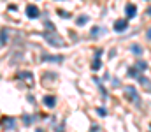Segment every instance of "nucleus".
I'll return each instance as SVG.
<instances>
[{"label": "nucleus", "mask_w": 151, "mask_h": 132, "mask_svg": "<svg viewBox=\"0 0 151 132\" xmlns=\"http://www.w3.org/2000/svg\"><path fill=\"white\" fill-rule=\"evenodd\" d=\"M42 37H44V41H46V43H49L51 46H56V48L65 46L63 39H62L60 35H56L55 32H44V34H42Z\"/></svg>", "instance_id": "obj_1"}, {"label": "nucleus", "mask_w": 151, "mask_h": 132, "mask_svg": "<svg viewBox=\"0 0 151 132\" xmlns=\"http://www.w3.org/2000/svg\"><path fill=\"white\" fill-rule=\"evenodd\" d=\"M125 95L128 97V100H130V102L139 104V93H137V90H135L134 87H127V88H125Z\"/></svg>", "instance_id": "obj_2"}, {"label": "nucleus", "mask_w": 151, "mask_h": 132, "mask_svg": "<svg viewBox=\"0 0 151 132\" xmlns=\"http://www.w3.org/2000/svg\"><path fill=\"white\" fill-rule=\"evenodd\" d=\"M39 14H40V11H39V7H37V5L30 4V5L27 7V16H28V18L35 19V18H39Z\"/></svg>", "instance_id": "obj_3"}, {"label": "nucleus", "mask_w": 151, "mask_h": 132, "mask_svg": "<svg viewBox=\"0 0 151 132\" xmlns=\"http://www.w3.org/2000/svg\"><path fill=\"white\" fill-rule=\"evenodd\" d=\"M128 28V21L127 19H116L114 21V30L116 32H125Z\"/></svg>", "instance_id": "obj_4"}, {"label": "nucleus", "mask_w": 151, "mask_h": 132, "mask_svg": "<svg viewBox=\"0 0 151 132\" xmlns=\"http://www.w3.org/2000/svg\"><path fill=\"white\" fill-rule=\"evenodd\" d=\"M42 62H55V63H60V62H63V56H56V55H47V53H44L42 56Z\"/></svg>", "instance_id": "obj_5"}, {"label": "nucleus", "mask_w": 151, "mask_h": 132, "mask_svg": "<svg viewBox=\"0 0 151 132\" xmlns=\"http://www.w3.org/2000/svg\"><path fill=\"white\" fill-rule=\"evenodd\" d=\"M2 127L12 131V129H16V120L11 118V116H5V118H2Z\"/></svg>", "instance_id": "obj_6"}, {"label": "nucleus", "mask_w": 151, "mask_h": 132, "mask_svg": "<svg viewBox=\"0 0 151 132\" xmlns=\"http://www.w3.org/2000/svg\"><path fill=\"white\" fill-rule=\"evenodd\" d=\"M18 79H25L28 87H34V76L30 72H19L18 74Z\"/></svg>", "instance_id": "obj_7"}, {"label": "nucleus", "mask_w": 151, "mask_h": 132, "mask_svg": "<svg viewBox=\"0 0 151 132\" xmlns=\"http://www.w3.org/2000/svg\"><path fill=\"white\" fill-rule=\"evenodd\" d=\"M125 12H127V18L130 19V18H134V16L137 14V7H135L134 4H127V7H125Z\"/></svg>", "instance_id": "obj_8"}, {"label": "nucleus", "mask_w": 151, "mask_h": 132, "mask_svg": "<svg viewBox=\"0 0 151 132\" xmlns=\"http://www.w3.org/2000/svg\"><path fill=\"white\" fill-rule=\"evenodd\" d=\"M42 102H44L46 107H55V106H56V99H55L53 95H44Z\"/></svg>", "instance_id": "obj_9"}, {"label": "nucleus", "mask_w": 151, "mask_h": 132, "mask_svg": "<svg viewBox=\"0 0 151 132\" xmlns=\"http://www.w3.org/2000/svg\"><path fill=\"white\" fill-rule=\"evenodd\" d=\"M137 79L141 81V85H142V87L146 88L148 92H151V81H150V79H148V78H144V76H139Z\"/></svg>", "instance_id": "obj_10"}, {"label": "nucleus", "mask_w": 151, "mask_h": 132, "mask_svg": "<svg viewBox=\"0 0 151 132\" xmlns=\"http://www.w3.org/2000/svg\"><path fill=\"white\" fill-rule=\"evenodd\" d=\"M7 35H9V30L7 28H2V32H0V46H5L7 44Z\"/></svg>", "instance_id": "obj_11"}, {"label": "nucleus", "mask_w": 151, "mask_h": 132, "mask_svg": "<svg viewBox=\"0 0 151 132\" xmlns=\"http://www.w3.org/2000/svg\"><path fill=\"white\" fill-rule=\"evenodd\" d=\"M128 76L130 78H139V69L137 67H130L128 69Z\"/></svg>", "instance_id": "obj_12"}, {"label": "nucleus", "mask_w": 151, "mask_h": 132, "mask_svg": "<svg viewBox=\"0 0 151 132\" xmlns=\"http://www.w3.org/2000/svg\"><path fill=\"white\" fill-rule=\"evenodd\" d=\"M130 49H132V53H135V55H142V48H141L139 44H134Z\"/></svg>", "instance_id": "obj_13"}, {"label": "nucleus", "mask_w": 151, "mask_h": 132, "mask_svg": "<svg viewBox=\"0 0 151 132\" xmlns=\"http://www.w3.org/2000/svg\"><path fill=\"white\" fill-rule=\"evenodd\" d=\"M135 67H137V69H141V71H146V69H148V63H146V62H142V60H139V62L135 63Z\"/></svg>", "instance_id": "obj_14"}, {"label": "nucleus", "mask_w": 151, "mask_h": 132, "mask_svg": "<svg viewBox=\"0 0 151 132\" xmlns=\"http://www.w3.org/2000/svg\"><path fill=\"white\" fill-rule=\"evenodd\" d=\"M86 21H88V16H84V14H83V16H79V18L76 19V23H77V25H84Z\"/></svg>", "instance_id": "obj_15"}, {"label": "nucleus", "mask_w": 151, "mask_h": 132, "mask_svg": "<svg viewBox=\"0 0 151 132\" xmlns=\"http://www.w3.org/2000/svg\"><path fill=\"white\" fill-rule=\"evenodd\" d=\"M44 25H46V28H47V32H55V25L49 21V19H46L44 21Z\"/></svg>", "instance_id": "obj_16"}, {"label": "nucleus", "mask_w": 151, "mask_h": 132, "mask_svg": "<svg viewBox=\"0 0 151 132\" xmlns=\"http://www.w3.org/2000/svg\"><path fill=\"white\" fill-rule=\"evenodd\" d=\"M97 113H99L100 116H106V115H107V111H106L104 107H99V109H97Z\"/></svg>", "instance_id": "obj_17"}, {"label": "nucleus", "mask_w": 151, "mask_h": 132, "mask_svg": "<svg viewBox=\"0 0 151 132\" xmlns=\"http://www.w3.org/2000/svg\"><path fill=\"white\" fill-rule=\"evenodd\" d=\"M23 122H25V125H28V123H32V118L25 115V116H23Z\"/></svg>", "instance_id": "obj_18"}, {"label": "nucleus", "mask_w": 151, "mask_h": 132, "mask_svg": "<svg viewBox=\"0 0 151 132\" xmlns=\"http://www.w3.org/2000/svg\"><path fill=\"white\" fill-rule=\"evenodd\" d=\"M60 16H62V18H69L70 14H69V12H65V11H60Z\"/></svg>", "instance_id": "obj_19"}, {"label": "nucleus", "mask_w": 151, "mask_h": 132, "mask_svg": "<svg viewBox=\"0 0 151 132\" xmlns=\"http://www.w3.org/2000/svg\"><path fill=\"white\" fill-rule=\"evenodd\" d=\"M97 34H99V27H95V28L91 30V35H97Z\"/></svg>", "instance_id": "obj_20"}, {"label": "nucleus", "mask_w": 151, "mask_h": 132, "mask_svg": "<svg viewBox=\"0 0 151 132\" xmlns=\"http://www.w3.org/2000/svg\"><path fill=\"white\" fill-rule=\"evenodd\" d=\"M146 14H148V16L151 18V7H148V11H146Z\"/></svg>", "instance_id": "obj_21"}, {"label": "nucleus", "mask_w": 151, "mask_h": 132, "mask_svg": "<svg viewBox=\"0 0 151 132\" xmlns=\"http://www.w3.org/2000/svg\"><path fill=\"white\" fill-rule=\"evenodd\" d=\"M148 39H151V28L148 30Z\"/></svg>", "instance_id": "obj_22"}]
</instances>
